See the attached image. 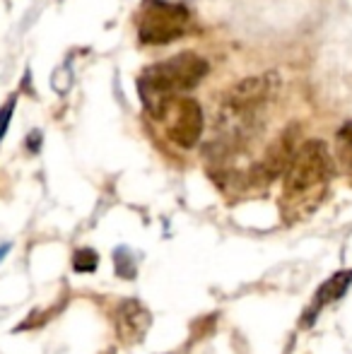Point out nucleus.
<instances>
[{
  "label": "nucleus",
  "mask_w": 352,
  "mask_h": 354,
  "mask_svg": "<svg viewBox=\"0 0 352 354\" xmlns=\"http://www.w3.org/2000/svg\"><path fill=\"white\" fill-rule=\"evenodd\" d=\"M12 111H15V99H10L3 109H0V140L3 136L8 133V126H10V118H12Z\"/></svg>",
  "instance_id": "10"
},
{
  "label": "nucleus",
  "mask_w": 352,
  "mask_h": 354,
  "mask_svg": "<svg viewBox=\"0 0 352 354\" xmlns=\"http://www.w3.org/2000/svg\"><path fill=\"white\" fill-rule=\"evenodd\" d=\"M335 154L345 169H352V121L335 133Z\"/></svg>",
  "instance_id": "8"
},
{
  "label": "nucleus",
  "mask_w": 352,
  "mask_h": 354,
  "mask_svg": "<svg viewBox=\"0 0 352 354\" xmlns=\"http://www.w3.org/2000/svg\"><path fill=\"white\" fill-rule=\"evenodd\" d=\"M169 118V126H167V133H169L172 142H176L178 147L191 149L196 147V142L201 140L203 136V109L196 99L183 97V99H174L167 111ZM165 116V118H167Z\"/></svg>",
  "instance_id": "5"
},
{
  "label": "nucleus",
  "mask_w": 352,
  "mask_h": 354,
  "mask_svg": "<svg viewBox=\"0 0 352 354\" xmlns=\"http://www.w3.org/2000/svg\"><path fill=\"white\" fill-rule=\"evenodd\" d=\"M8 251H10V243H5V246H0V261H3V258L8 256Z\"/></svg>",
  "instance_id": "12"
},
{
  "label": "nucleus",
  "mask_w": 352,
  "mask_h": 354,
  "mask_svg": "<svg viewBox=\"0 0 352 354\" xmlns=\"http://www.w3.org/2000/svg\"><path fill=\"white\" fill-rule=\"evenodd\" d=\"M350 284H352V270L335 272V275L331 277V280L319 289V294H316V311H319V308L324 306L326 301H335V299L343 297V294L348 292Z\"/></svg>",
  "instance_id": "7"
},
{
  "label": "nucleus",
  "mask_w": 352,
  "mask_h": 354,
  "mask_svg": "<svg viewBox=\"0 0 352 354\" xmlns=\"http://www.w3.org/2000/svg\"><path fill=\"white\" fill-rule=\"evenodd\" d=\"M191 27V12L181 3L152 0L138 17V37L147 46H165L176 41Z\"/></svg>",
  "instance_id": "3"
},
{
  "label": "nucleus",
  "mask_w": 352,
  "mask_h": 354,
  "mask_svg": "<svg viewBox=\"0 0 352 354\" xmlns=\"http://www.w3.org/2000/svg\"><path fill=\"white\" fill-rule=\"evenodd\" d=\"M207 61L196 53L186 51L178 53L174 58H167L162 63L145 68L138 80V92L145 104L147 113L157 121L167 116L172 102H174V94L183 92V89H191L201 82L207 75Z\"/></svg>",
  "instance_id": "1"
},
{
  "label": "nucleus",
  "mask_w": 352,
  "mask_h": 354,
  "mask_svg": "<svg viewBox=\"0 0 352 354\" xmlns=\"http://www.w3.org/2000/svg\"><path fill=\"white\" fill-rule=\"evenodd\" d=\"M147 323H150V316H147V311L138 301H123L121 304L116 326L128 342L140 340L147 330Z\"/></svg>",
  "instance_id": "6"
},
{
  "label": "nucleus",
  "mask_w": 352,
  "mask_h": 354,
  "mask_svg": "<svg viewBox=\"0 0 352 354\" xmlns=\"http://www.w3.org/2000/svg\"><path fill=\"white\" fill-rule=\"evenodd\" d=\"M331 176V154L326 142L309 140L304 142L285 169V198L297 201L306 193L321 188Z\"/></svg>",
  "instance_id": "2"
},
{
  "label": "nucleus",
  "mask_w": 352,
  "mask_h": 354,
  "mask_svg": "<svg viewBox=\"0 0 352 354\" xmlns=\"http://www.w3.org/2000/svg\"><path fill=\"white\" fill-rule=\"evenodd\" d=\"M41 140V136H39L37 131L32 133V136H29V149H32V152H37V142Z\"/></svg>",
  "instance_id": "11"
},
{
  "label": "nucleus",
  "mask_w": 352,
  "mask_h": 354,
  "mask_svg": "<svg viewBox=\"0 0 352 354\" xmlns=\"http://www.w3.org/2000/svg\"><path fill=\"white\" fill-rule=\"evenodd\" d=\"M277 92V75L268 73L259 77H244L241 82L232 84L225 94V111L234 113V116H246V113L256 111L261 104L272 99Z\"/></svg>",
  "instance_id": "4"
},
{
  "label": "nucleus",
  "mask_w": 352,
  "mask_h": 354,
  "mask_svg": "<svg viewBox=\"0 0 352 354\" xmlns=\"http://www.w3.org/2000/svg\"><path fill=\"white\" fill-rule=\"evenodd\" d=\"M99 263V256L92 251V248H80L73 258V266H75L77 272H92Z\"/></svg>",
  "instance_id": "9"
}]
</instances>
